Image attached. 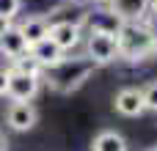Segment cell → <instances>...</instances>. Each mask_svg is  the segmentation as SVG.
Instances as JSON below:
<instances>
[{
  "label": "cell",
  "mask_w": 157,
  "mask_h": 151,
  "mask_svg": "<svg viewBox=\"0 0 157 151\" xmlns=\"http://www.w3.org/2000/svg\"><path fill=\"white\" fill-rule=\"evenodd\" d=\"M0 151H8V140H6L3 135H0Z\"/></svg>",
  "instance_id": "cell-18"
},
{
  "label": "cell",
  "mask_w": 157,
  "mask_h": 151,
  "mask_svg": "<svg viewBox=\"0 0 157 151\" xmlns=\"http://www.w3.org/2000/svg\"><path fill=\"white\" fill-rule=\"evenodd\" d=\"M149 8H152V11L157 14V0H152V3H149Z\"/></svg>",
  "instance_id": "cell-19"
},
{
  "label": "cell",
  "mask_w": 157,
  "mask_h": 151,
  "mask_svg": "<svg viewBox=\"0 0 157 151\" xmlns=\"http://www.w3.org/2000/svg\"><path fill=\"white\" fill-rule=\"evenodd\" d=\"M30 55L39 61V66H41V69H52V66H58V63L66 58V55H63V50H61L50 36H47V39H41L39 44H33V47H30Z\"/></svg>",
  "instance_id": "cell-8"
},
{
  "label": "cell",
  "mask_w": 157,
  "mask_h": 151,
  "mask_svg": "<svg viewBox=\"0 0 157 151\" xmlns=\"http://www.w3.org/2000/svg\"><path fill=\"white\" fill-rule=\"evenodd\" d=\"M8 88V69H0V94H6Z\"/></svg>",
  "instance_id": "cell-16"
},
{
  "label": "cell",
  "mask_w": 157,
  "mask_h": 151,
  "mask_svg": "<svg viewBox=\"0 0 157 151\" xmlns=\"http://www.w3.org/2000/svg\"><path fill=\"white\" fill-rule=\"evenodd\" d=\"M39 83H41V77L8 69V88H6V94L11 96V102H30L39 94Z\"/></svg>",
  "instance_id": "cell-3"
},
{
  "label": "cell",
  "mask_w": 157,
  "mask_h": 151,
  "mask_svg": "<svg viewBox=\"0 0 157 151\" xmlns=\"http://www.w3.org/2000/svg\"><path fill=\"white\" fill-rule=\"evenodd\" d=\"M86 58H88L94 66L113 63V61L119 58L116 36H108V33H88V39H86Z\"/></svg>",
  "instance_id": "cell-2"
},
{
  "label": "cell",
  "mask_w": 157,
  "mask_h": 151,
  "mask_svg": "<svg viewBox=\"0 0 157 151\" xmlns=\"http://www.w3.org/2000/svg\"><path fill=\"white\" fill-rule=\"evenodd\" d=\"M47 36L66 52V50H72V47L80 44V25H72V22H50Z\"/></svg>",
  "instance_id": "cell-7"
},
{
  "label": "cell",
  "mask_w": 157,
  "mask_h": 151,
  "mask_svg": "<svg viewBox=\"0 0 157 151\" xmlns=\"http://www.w3.org/2000/svg\"><path fill=\"white\" fill-rule=\"evenodd\" d=\"M116 113H121V116H127V118H135V116H141L144 110H146V105H144V91L141 88H121L119 94H116Z\"/></svg>",
  "instance_id": "cell-5"
},
{
  "label": "cell",
  "mask_w": 157,
  "mask_h": 151,
  "mask_svg": "<svg viewBox=\"0 0 157 151\" xmlns=\"http://www.w3.org/2000/svg\"><path fill=\"white\" fill-rule=\"evenodd\" d=\"M86 25L91 28V33H108V36H116L119 30H121V19L108 8V11H94V14H88L86 17Z\"/></svg>",
  "instance_id": "cell-9"
},
{
  "label": "cell",
  "mask_w": 157,
  "mask_h": 151,
  "mask_svg": "<svg viewBox=\"0 0 157 151\" xmlns=\"http://www.w3.org/2000/svg\"><path fill=\"white\" fill-rule=\"evenodd\" d=\"M19 30H22V39H25L28 50H30V47H33V44H39L41 39H47L50 19H47V17H28V19L19 25Z\"/></svg>",
  "instance_id": "cell-10"
},
{
  "label": "cell",
  "mask_w": 157,
  "mask_h": 151,
  "mask_svg": "<svg viewBox=\"0 0 157 151\" xmlns=\"http://www.w3.org/2000/svg\"><path fill=\"white\" fill-rule=\"evenodd\" d=\"M110 11L121 19V22H141L149 14V3L152 0H108Z\"/></svg>",
  "instance_id": "cell-6"
},
{
  "label": "cell",
  "mask_w": 157,
  "mask_h": 151,
  "mask_svg": "<svg viewBox=\"0 0 157 151\" xmlns=\"http://www.w3.org/2000/svg\"><path fill=\"white\" fill-rule=\"evenodd\" d=\"M94 3H108V0H94Z\"/></svg>",
  "instance_id": "cell-20"
},
{
  "label": "cell",
  "mask_w": 157,
  "mask_h": 151,
  "mask_svg": "<svg viewBox=\"0 0 157 151\" xmlns=\"http://www.w3.org/2000/svg\"><path fill=\"white\" fill-rule=\"evenodd\" d=\"M149 151H157V146H155V149H149Z\"/></svg>",
  "instance_id": "cell-21"
},
{
  "label": "cell",
  "mask_w": 157,
  "mask_h": 151,
  "mask_svg": "<svg viewBox=\"0 0 157 151\" xmlns=\"http://www.w3.org/2000/svg\"><path fill=\"white\" fill-rule=\"evenodd\" d=\"M0 52H3L6 58H17V55L28 52V44H25V39H22L19 25H8V28H6V33L0 36Z\"/></svg>",
  "instance_id": "cell-11"
},
{
  "label": "cell",
  "mask_w": 157,
  "mask_h": 151,
  "mask_svg": "<svg viewBox=\"0 0 157 151\" xmlns=\"http://www.w3.org/2000/svg\"><path fill=\"white\" fill-rule=\"evenodd\" d=\"M8 25H11V19H8V17H0V36L6 33V28H8Z\"/></svg>",
  "instance_id": "cell-17"
},
{
  "label": "cell",
  "mask_w": 157,
  "mask_h": 151,
  "mask_svg": "<svg viewBox=\"0 0 157 151\" xmlns=\"http://www.w3.org/2000/svg\"><path fill=\"white\" fill-rule=\"evenodd\" d=\"M6 121H8L11 129H17V132H28V129L36 127V121H39V110H36L30 102H11L8 110H6Z\"/></svg>",
  "instance_id": "cell-4"
},
{
  "label": "cell",
  "mask_w": 157,
  "mask_h": 151,
  "mask_svg": "<svg viewBox=\"0 0 157 151\" xmlns=\"http://www.w3.org/2000/svg\"><path fill=\"white\" fill-rule=\"evenodd\" d=\"M94 151H127V143H124V138L119 132L105 129V132H99L94 138Z\"/></svg>",
  "instance_id": "cell-12"
},
{
  "label": "cell",
  "mask_w": 157,
  "mask_h": 151,
  "mask_svg": "<svg viewBox=\"0 0 157 151\" xmlns=\"http://www.w3.org/2000/svg\"><path fill=\"white\" fill-rule=\"evenodd\" d=\"M11 69H14V72H22V74L41 77V66H39V61L30 55V50L22 52V55H17V58H11Z\"/></svg>",
  "instance_id": "cell-13"
},
{
  "label": "cell",
  "mask_w": 157,
  "mask_h": 151,
  "mask_svg": "<svg viewBox=\"0 0 157 151\" xmlns=\"http://www.w3.org/2000/svg\"><path fill=\"white\" fill-rule=\"evenodd\" d=\"M144 105H146V110H155L157 113V80L144 88Z\"/></svg>",
  "instance_id": "cell-14"
},
{
  "label": "cell",
  "mask_w": 157,
  "mask_h": 151,
  "mask_svg": "<svg viewBox=\"0 0 157 151\" xmlns=\"http://www.w3.org/2000/svg\"><path fill=\"white\" fill-rule=\"evenodd\" d=\"M116 44H119V55L130 61H144L157 50V33L141 22H124L121 30L116 33Z\"/></svg>",
  "instance_id": "cell-1"
},
{
  "label": "cell",
  "mask_w": 157,
  "mask_h": 151,
  "mask_svg": "<svg viewBox=\"0 0 157 151\" xmlns=\"http://www.w3.org/2000/svg\"><path fill=\"white\" fill-rule=\"evenodd\" d=\"M19 8H22V0H0V17L14 19Z\"/></svg>",
  "instance_id": "cell-15"
}]
</instances>
